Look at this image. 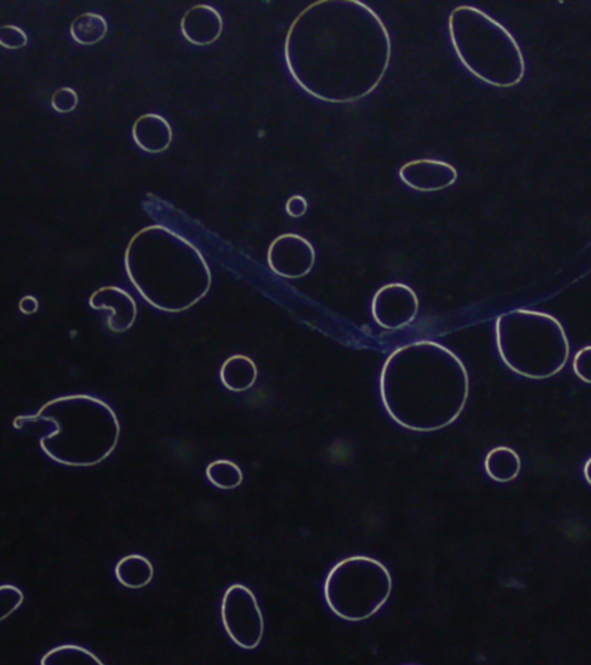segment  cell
I'll use <instances>...</instances> for the list:
<instances>
[{
	"instance_id": "9a60e30c",
	"label": "cell",
	"mask_w": 591,
	"mask_h": 665,
	"mask_svg": "<svg viewBox=\"0 0 591 665\" xmlns=\"http://www.w3.org/2000/svg\"><path fill=\"white\" fill-rule=\"evenodd\" d=\"M220 378L222 385L232 392H245L256 383L258 368L255 360L245 355H234L224 360Z\"/></svg>"
},
{
	"instance_id": "6da1fadb",
	"label": "cell",
	"mask_w": 591,
	"mask_h": 665,
	"mask_svg": "<svg viewBox=\"0 0 591 665\" xmlns=\"http://www.w3.org/2000/svg\"><path fill=\"white\" fill-rule=\"evenodd\" d=\"M391 42L380 17L358 0H322L292 23L285 58L297 85L328 103L371 94L390 63Z\"/></svg>"
},
{
	"instance_id": "ba28073f",
	"label": "cell",
	"mask_w": 591,
	"mask_h": 665,
	"mask_svg": "<svg viewBox=\"0 0 591 665\" xmlns=\"http://www.w3.org/2000/svg\"><path fill=\"white\" fill-rule=\"evenodd\" d=\"M221 617L225 632L238 647L246 651L259 647L265 622L258 600L249 589L235 584L225 591Z\"/></svg>"
},
{
	"instance_id": "ffe728a7",
	"label": "cell",
	"mask_w": 591,
	"mask_h": 665,
	"mask_svg": "<svg viewBox=\"0 0 591 665\" xmlns=\"http://www.w3.org/2000/svg\"><path fill=\"white\" fill-rule=\"evenodd\" d=\"M43 665H81L103 664V662L86 648L75 645H64L49 651L41 659Z\"/></svg>"
},
{
	"instance_id": "9c48e42d",
	"label": "cell",
	"mask_w": 591,
	"mask_h": 665,
	"mask_svg": "<svg viewBox=\"0 0 591 665\" xmlns=\"http://www.w3.org/2000/svg\"><path fill=\"white\" fill-rule=\"evenodd\" d=\"M267 262L276 275L285 279H300L315 266V247L299 235H281L269 245Z\"/></svg>"
},
{
	"instance_id": "2e32d148",
	"label": "cell",
	"mask_w": 591,
	"mask_h": 665,
	"mask_svg": "<svg viewBox=\"0 0 591 665\" xmlns=\"http://www.w3.org/2000/svg\"><path fill=\"white\" fill-rule=\"evenodd\" d=\"M115 574L124 587L142 590L151 584L154 577V567L149 559L133 553L118 563Z\"/></svg>"
},
{
	"instance_id": "52a82bcc",
	"label": "cell",
	"mask_w": 591,
	"mask_h": 665,
	"mask_svg": "<svg viewBox=\"0 0 591 665\" xmlns=\"http://www.w3.org/2000/svg\"><path fill=\"white\" fill-rule=\"evenodd\" d=\"M393 591L388 569L367 556H353L337 563L325 581V600L332 613L347 622L375 616Z\"/></svg>"
},
{
	"instance_id": "4316f807",
	"label": "cell",
	"mask_w": 591,
	"mask_h": 665,
	"mask_svg": "<svg viewBox=\"0 0 591 665\" xmlns=\"http://www.w3.org/2000/svg\"><path fill=\"white\" fill-rule=\"evenodd\" d=\"M583 475L588 484L591 485V458L584 463Z\"/></svg>"
},
{
	"instance_id": "7402d4cb",
	"label": "cell",
	"mask_w": 591,
	"mask_h": 665,
	"mask_svg": "<svg viewBox=\"0 0 591 665\" xmlns=\"http://www.w3.org/2000/svg\"><path fill=\"white\" fill-rule=\"evenodd\" d=\"M78 95L74 90L64 88L55 92L52 96V108L58 113H71L78 105Z\"/></svg>"
},
{
	"instance_id": "8992f818",
	"label": "cell",
	"mask_w": 591,
	"mask_h": 665,
	"mask_svg": "<svg viewBox=\"0 0 591 665\" xmlns=\"http://www.w3.org/2000/svg\"><path fill=\"white\" fill-rule=\"evenodd\" d=\"M496 342L502 362L529 379H548L568 365L570 342L564 327L551 315L513 310L496 323Z\"/></svg>"
},
{
	"instance_id": "5bb4252c",
	"label": "cell",
	"mask_w": 591,
	"mask_h": 665,
	"mask_svg": "<svg viewBox=\"0 0 591 665\" xmlns=\"http://www.w3.org/2000/svg\"><path fill=\"white\" fill-rule=\"evenodd\" d=\"M135 144L145 152L161 153L171 146L173 130L165 119L146 114L137 119L132 127Z\"/></svg>"
},
{
	"instance_id": "5b68a950",
	"label": "cell",
	"mask_w": 591,
	"mask_h": 665,
	"mask_svg": "<svg viewBox=\"0 0 591 665\" xmlns=\"http://www.w3.org/2000/svg\"><path fill=\"white\" fill-rule=\"evenodd\" d=\"M448 33L463 66L488 85L509 89L523 79L526 63L519 43L482 10L455 9L448 18Z\"/></svg>"
},
{
	"instance_id": "8fae6325",
	"label": "cell",
	"mask_w": 591,
	"mask_h": 665,
	"mask_svg": "<svg viewBox=\"0 0 591 665\" xmlns=\"http://www.w3.org/2000/svg\"><path fill=\"white\" fill-rule=\"evenodd\" d=\"M401 181L420 192H436L456 184L458 171L452 164L434 158L407 162L400 170Z\"/></svg>"
},
{
	"instance_id": "484cf974",
	"label": "cell",
	"mask_w": 591,
	"mask_h": 665,
	"mask_svg": "<svg viewBox=\"0 0 591 665\" xmlns=\"http://www.w3.org/2000/svg\"><path fill=\"white\" fill-rule=\"evenodd\" d=\"M39 310V300L34 296H24L19 301V311L22 315L30 316Z\"/></svg>"
},
{
	"instance_id": "7c38bea8",
	"label": "cell",
	"mask_w": 591,
	"mask_h": 665,
	"mask_svg": "<svg viewBox=\"0 0 591 665\" xmlns=\"http://www.w3.org/2000/svg\"><path fill=\"white\" fill-rule=\"evenodd\" d=\"M93 310H109L106 326L112 332H125L135 323L137 308L134 298L124 289L108 286L98 289L90 298Z\"/></svg>"
},
{
	"instance_id": "e0dca14e",
	"label": "cell",
	"mask_w": 591,
	"mask_h": 665,
	"mask_svg": "<svg viewBox=\"0 0 591 665\" xmlns=\"http://www.w3.org/2000/svg\"><path fill=\"white\" fill-rule=\"evenodd\" d=\"M488 477L499 483L514 481L521 470L520 456L511 448L498 447L491 450L485 462Z\"/></svg>"
},
{
	"instance_id": "3957f363",
	"label": "cell",
	"mask_w": 591,
	"mask_h": 665,
	"mask_svg": "<svg viewBox=\"0 0 591 665\" xmlns=\"http://www.w3.org/2000/svg\"><path fill=\"white\" fill-rule=\"evenodd\" d=\"M130 282L157 310L180 314L211 290L212 273L200 249L162 226L139 232L125 253Z\"/></svg>"
},
{
	"instance_id": "7a4b0ae2",
	"label": "cell",
	"mask_w": 591,
	"mask_h": 665,
	"mask_svg": "<svg viewBox=\"0 0 591 665\" xmlns=\"http://www.w3.org/2000/svg\"><path fill=\"white\" fill-rule=\"evenodd\" d=\"M380 397L394 422L434 432L460 418L469 397V375L452 350L435 341H415L386 359Z\"/></svg>"
},
{
	"instance_id": "cb8c5ba5",
	"label": "cell",
	"mask_w": 591,
	"mask_h": 665,
	"mask_svg": "<svg viewBox=\"0 0 591 665\" xmlns=\"http://www.w3.org/2000/svg\"><path fill=\"white\" fill-rule=\"evenodd\" d=\"M0 43L8 49H18L28 43V38L21 28L10 24L0 30Z\"/></svg>"
},
{
	"instance_id": "603a6c76",
	"label": "cell",
	"mask_w": 591,
	"mask_h": 665,
	"mask_svg": "<svg viewBox=\"0 0 591 665\" xmlns=\"http://www.w3.org/2000/svg\"><path fill=\"white\" fill-rule=\"evenodd\" d=\"M573 371L583 382L591 383V346L577 352L573 359Z\"/></svg>"
},
{
	"instance_id": "ac0fdd59",
	"label": "cell",
	"mask_w": 591,
	"mask_h": 665,
	"mask_svg": "<svg viewBox=\"0 0 591 665\" xmlns=\"http://www.w3.org/2000/svg\"><path fill=\"white\" fill-rule=\"evenodd\" d=\"M108 32L105 19L96 13L79 16L71 24L72 39L82 45H92L104 39Z\"/></svg>"
},
{
	"instance_id": "4fadbf2b",
	"label": "cell",
	"mask_w": 591,
	"mask_h": 665,
	"mask_svg": "<svg viewBox=\"0 0 591 665\" xmlns=\"http://www.w3.org/2000/svg\"><path fill=\"white\" fill-rule=\"evenodd\" d=\"M182 33L194 45L214 43L222 34L223 20L220 13L208 6H196L183 17Z\"/></svg>"
},
{
	"instance_id": "277c9868",
	"label": "cell",
	"mask_w": 591,
	"mask_h": 665,
	"mask_svg": "<svg viewBox=\"0 0 591 665\" xmlns=\"http://www.w3.org/2000/svg\"><path fill=\"white\" fill-rule=\"evenodd\" d=\"M45 422L52 430L40 439V448L52 461L69 467H93L116 450L121 424L106 402L88 395L53 399L34 415L18 416L16 429Z\"/></svg>"
},
{
	"instance_id": "44dd1931",
	"label": "cell",
	"mask_w": 591,
	"mask_h": 665,
	"mask_svg": "<svg viewBox=\"0 0 591 665\" xmlns=\"http://www.w3.org/2000/svg\"><path fill=\"white\" fill-rule=\"evenodd\" d=\"M0 595H2V621H6L10 617L23 603V594L22 592L12 585H3L2 591H0Z\"/></svg>"
},
{
	"instance_id": "d4e9b609",
	"label": "cell",
	"mask_w": 591,
	"mask_h": 665,
	"mask_svg": "<svg viewBox=\"0 0 591 665\" xmlns=\"http://www.w3.org/2000/svg\"><path fill=\"white\" fill-rule=\"evenodd\" d=\"M307 208L308 205L306 200L303 196H299V194H296V196L289 198L286 205V211L288 215L296 218L305 215Z\"/></svg>"
},
{
	"instance_id": "d6986e66",
	"label": "cell",
	"mask_w": 591,
	"mask_h": 665,
	"mask_svg": "<svg viewBox=\"0 0 591 665\" xmlns=\"http://www.w3.org/2000/svg\"><path fill=\"white\" fill-rule=\"evenodd\" d=\"M208 481L221 490H234L242 485L244 477L240 466L231 460H215L206 468Z\"/></svg>"
},
{
	"instance_id": "30bf717a",
	"label": "cell",
	"mask_w": 591,
	"mask_h": 665,
	"mask_svg": "<svg viewBox=\"0 0 591 665\" xmlns=\"http://www.w3.org/2000/svg\"><path fill=\"white\" fill-rule=\"evenodd\" d=\"M419 300L414 289L404 284L381 287L373 299V316L383 328L399 330L417 317Z\"/></svg>"
}]
</instances>
